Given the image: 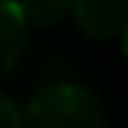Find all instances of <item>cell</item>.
I'll list each match as a JSON object with an SVG mask.
<instances>
[{
  "label": "cell",
  "instance_id": "6da1fadb",
  "mask_svg": "<svg viewBox=\"0 0 128 128\" xmlns=\"http://www.w3.org/2000/svg\"><path fill=\"white\" fill-rule=\"evenodd\" d=\"M23 128H105V108L88 86L51 80L26 102Z\"/></svg>",
  "mask_w": 128,
  "mask_h": 128
},
{
  "label": "cell",
  "instance_id": "7a4b0ae2",
  "mask_svg": "<svg viewBox=\"0 0 128 128\" xmlns=\"http://www.w3.org/2000/svg\"><path fill=\"white\" fill-rule=\"evenodd\" d=\"M74 20L94 40H114L128 28V0H74Z\"/></svg>",
  "mask_w": 128,
  "mask_h": 128
},
{
  "label": "cell",
  "instance_id": "3957f363",
  "mask_svg": "<svg viewBox=\"0 0 128 128\" xmlns=\"http://www.w3.org/2000/svg\"><path fill=\"white\" fill-rule=\"evenodd\" d=\"M28 46V20L14 0H0V80L20 66Z\"/></svg>",
  "mask_w": 128,
  "mask_h": 128
},
{
  "label": "cell",
  "instance_id": "277c9868",
  "mask_svg": "<svg viewBox=\"0 0 128 128\" xmlns=\"http://www.w3.org/2000/svg\"><path fill=\"white\" fill-rule=\"evenodd\" d=\"M14 3L34 26H57L74 9V0H14Z\"/></svg>",
  "mask_w": 128,
  "mask_h": 128
},
{
  "label": "cell",
  "instance_id": "5b68a950",
  "mask_svg": "<svg viewBox=\"0 0 128 128\" xmlns=\"http://www.w3.org/2000/svg\"><path fill=\"white\" fill-rule=\"evenodd\" d=\"M0 128H23V111L3 91H0Z\"/></svg>",
  "mask_w": 128,
  "mask_h": 128
},
{
  "label": "cell",
  "instance_id": "8992f818",
  "mask_svg": "<svg viewBox=\"0 0 128 128\" xmlns=\"http://www.w3.org/2000/svg\"><path fill=\"white\" fill-rule=\"evenodd\" d=\"M122 51H125V57H128V28H125V34H122Z\"/></svg>",
  "mask_w": 128,
  "mask_h": 128
}]
</instances>
